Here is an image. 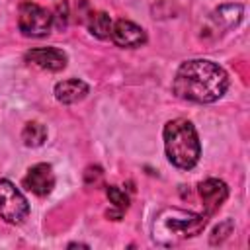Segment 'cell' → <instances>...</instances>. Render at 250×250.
<instances>
[{
  "mask_svg": "<svg viewBox=\"0 0 250 250\" xmlns=\"http://www.w3.org/2000/svg\"><path fill=\"white\" fill-rule=\"evenodd\" d=\"M29 215L25 195L6 178H0V219L10 225H21Z\"/></svg>",
  "mask_w": 250,
  "mask_h": 250,
  "instance_id": "5",
  "label": "cell"
},
{
  "mask_svg": "<svg viewBox=\"0 0 250 250\" xmlns=\"http://www.w3.org/2000/svg\"><path fill=\"white\" fill-rule=\"evenodd\" d=\"M166 158L180 170H191L201 156V143L191 121L178 117L170 119L162 129Z\"/></svg>",
  "mask_w": 250,
  "mask_h": 250,
  "instance_id": "3",
  "label": "cell"
},
{
  "mask_svg": "<svg viewBox=\"0 0 250 250\" xmlns=\"http://www.w3.org/2000/svg\"><path fill=\"white\" fill-rule=\"evenodd\" d=\"M18 27L25 37H45L53 29V14L35 2H23L18 12Z\"/></svg>",
  "mask_w": 250,
  "mask_h": 250,
  "instance_id": "4",
  "label": "cell"
},
{
  "mask_svg": "<svg viewBox=\"0 0 250 250\" xmlns=\"http://www.w3.org/2000/svg\"><path fill=\"white\" fill-rule=\"evenodd\" d=\"M25 61L37 68L49 70V72H59L66 66V53L62 49L57 47H37V49H29L25 53Z\"/></svg>",
  "mask_w": 250,
  "mask_h": 250,
  "instance_id": "8",
  "label": "cell"
},
{
  "mask_svg": "<svg viewBox=\"0 0 250 250\" xmlns=\"http://www.w3.org/2000/svg\"><path fill=\"white\" fill-rule=\"evenodd\" d=\"M51 14H53V27H59V29L66 27V23H68V16H70L68 2H66V0L59 2V4L55 6V12H51Z\"/></svg>",
  "mask_w": 250,
  "mask_h": 250,
  "instance_id": "15",
  "label": "cell"
},
{
  "mask_svg": "<svg viewBox=\"0 0 250 250\" xmlns=\"http://www.w3.org/2000/svg\"><path fill=\"white\" fill-rule=\"evenodd\" d=\"M209 217L205 213H193L180 207L162 209L152 223V238L160 246H178L180 242L203 232Z\"/></svg>",
  "mask_w": 250,
  "mask_h": 250,
  "instance_id": "2",
  "label": "cell"
},
{
  "mask_svg": "<svg viewBox=\"0 0 250 250\" xmlns=\"http://www.w3.org/2000/svg\"><path fill=\"white\" fill-rule=\"evenodd\" d=\"M197 189H199V195H201V201H203V209H205L203 213L207 217H213L223 207V203L229 197V188L219 178H207V180H203Z\"/></svg>",
  "mask_w": 250,
  "mask_h": 250,
  "instance_id": "6",
  "label": "cell"
},
{
  "mask_svg": "<svg viewBox=\"0 0 250 250\" xmlns=\"http://www.w3.org/2000/svg\"><path fill=\"white\" fill-rule=\"evenodd\" d=\"M105 195H107L109 203H111L117 211L123 213V211L129 207V195H127L121 188H117V186H107V188H105Z\"/></svg>",
  "mask_w": 250,
  "mask_h": 250,
  "instance_id": "14",
  "label": "cell"
},
{
  "mask_svg": "<svg viewBox=\"0 0 250 250\" xmlns=\"http://www.w3.org/2000/svg\"><path fill=\"white\" fill-rule=\"evenodd\" d=\"M113 20L105 12H92L88 16V31L98 39H109L111 37Z\"/></svg>",
  "mask_w": 250,
  "mask_h": 250,
  "instance_id": "12",
  "label": "cell"
},
{
  "mask_svg": "<svg viewBox=\"0 0 250 250\" xmlns=\"http://www.w3.org/2000/svg\"><path fill=\"white\" fill-rule=\"evenodd\" d=\"M230 232H232V221H223L219 227H215L211 234V244H221Z\"/></svg>",
  "mask_w": 250,
  "mask_h": 250,
  "instance_id": "16",
  "label": "cell"
},
{
  "mask_svg": "<svg viewBox=\"0 0 250 250\" xmlns=\"http://www.w3.org/2000/svg\"><path fill=\"white\" fill-rule=\"evenodd\" d=\"M23 186H25L31 193H35V195H39V197L49 195V193L53 191V188H55V174H53L51 164H47V162H37V164H33V166L27 170L25 178H23Z\"/></svg>",
  "mask_w": 250,
  "mask_h": 250,
  "instance_id": "9",
  "label": "cell"
},
{
  "mask_svg": "<svg viewBox=\"0 0 250 250\" xmlns=\"http://www.w3.org/2000/svg\"><path fill=\"white\" fill-rule=\"evenodd\" d=\"M90 92V86L80 80V78H68V80H61L55 84V98L57 102L64 104V105H70V104H76L80 100H84Z\"/></svg>",
  "mask_w": 250,
  "mask_h": 250,
  "instance_id": "10",
  "label": "cell"
},
{
  "mask_svg": "<svg viewBox=\"0 0 250 250\" xmlns=\"http://www.w3.org/2000/svg\"><path fill=\"white\" fill-rule=\"evenodd\" d=\"M242 14H244L242 4H225L213 12V20L217 23H221L225 29H230V27H236L240 23Z\"/></svg>",
  "mask_w": 250,
  "mask_h": 250,
  "instance_id": "11",
  "label": "cell"
},
{
  "mask_svg": "<svg viewBox=\"0 0 250 250\" xmlns=\"http://www.w3.org/2000/svg\"><path fill=\"white\" fill-rule=\"evenodd\" d=\"M229 88V74L223 66L209 59H191L178 66L172 92L186 102L213 104Z\"/></svg>",
  "mask_w": 250,
  "mask_h": 250,
  "instance_id": "1",
  "label": "cell"
},
{
  "mask_svg": "<svg viewBox=\"0 0 250 250\" xmlns=\"http://www.w3.org/2000/svg\"><path fill=\"white\" fill-rule=\"evenodd\" d=\"M21 141H23L25 146H31V148L41 146L47 141V127L43 123H39V121L25 123V127L21 131Z\"/></svg>",
  "mask_w": 250,
  "mask_h": 250,
  "instance_id": "13",
  "label": "cell"
},
{
  "mask_svg": "<svg viewBox=\"0 0 250 250\" xmlns=\"http://www.w3.org/2000/svg\"><path fill=\"white\" fill-rule=\"evenodd\" d=\"M111 41L123 49H135L146 43V31L131 20H117L111 27Z\"/></svg>",
  "mask_w": 250,
  "mask_h": 250,
  "instance_id": "7",
  "label": "cell"
}]
</instances>
